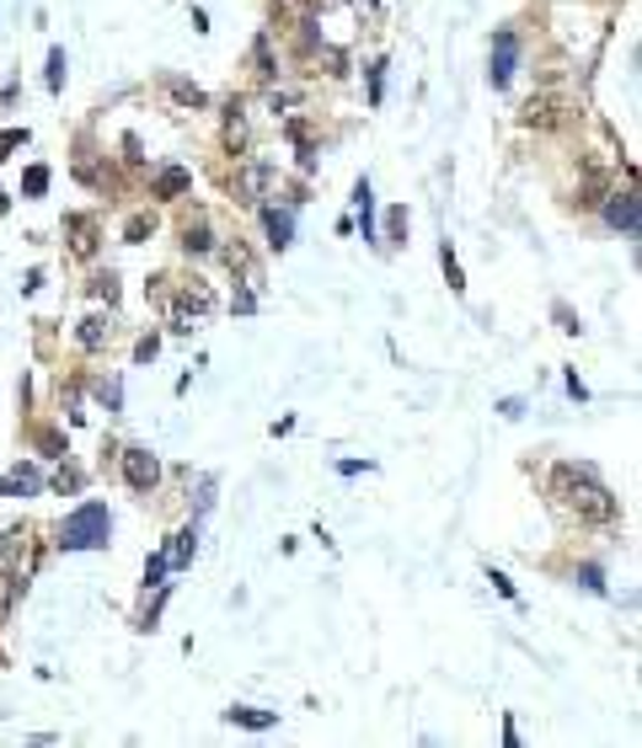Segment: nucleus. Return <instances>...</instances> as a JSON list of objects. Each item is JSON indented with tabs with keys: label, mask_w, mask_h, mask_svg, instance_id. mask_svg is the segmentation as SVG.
Instances as JSON below:
<instances>
[{
	"label": "nucleus",
	"mask_w": 642,
	"mask_h": 748,
	"mask_svg": "<svg viewBox=\"0 0 642 748\" xmlns=\"http://www.w3.org/2000/svg\"><path fill=\"white\" fill-rule=\"evenodd\" d=\"M551 492L562 498L568 513H579L583 524H615V513H621L615 492L594 477L589 465H557V471H551Z\"/></svg>",
	"instance_id": "nucleus-1"
},
{
	"label": "nucleus",
	"mask_w": 642,
	"mask_h": 748,
	"mask_svg": "<svg viewBox=\"0 0 642 748\" xmlns=\"http://www.w3.org/2000/svg\"><path fill=\"white\" fill-rule=\"evenodd\" d=\"M108 535H113V519H108L102 503H81V509L60 524L64 551H96V545H108Z\"/></svg>",
	"instance_id": "nucleus-2"
},
{
	"label": "nucleus",
	"mask_w": 642,
	"mask_h": 748,
	"mask_svg": "<svg viewBox=\"0 0 642 748\" xmlns=\"http://www.w3.org/2000/svg\"><path fill=\"white\" fill-rule=\"evenodd\" d=\"M274 187H278L274 166H263V161H242V166H236V198H242V204L263 209V204L274 198Z\"/></svg>",
	"instance_id": "nucleus-3"
},
{
	"label": "nucleus",
	"mask_w": 642,
	"mask_h": 748,
	"mask_svg": "<svg viewBox=\"0 0 642 748\" xmlns=\"http://www.w3.org/2000/svg\"><path fill=\"white\" fill-rule=\"evenodd\" d=\"M123 481L134 486V492H151L155 481H161V460H155L151 449H123Z\"/></svg>",
	"instance_id": "nucleus-4"
},
{
	"label": "nucleus",
	"mask_w": 642,
	"mask_h": 748,
	"mask_svg": "<svg viewBox=\"0 0 642 748\" xmlns=\"http://www.w3.org/2000/svg\"><path fill=\"white\" fill-rule=\"evenodd\" d=\"M514 54H520V38L503 28L498 38H492V60H488V81H492V91L509 86V75H514Z\"/></svg>",
	"instance_id": "nucleus-5"
},
{
	"label": "nucleus",
	"mask_w": 642,
	"mask_h": 748,
	"mask_svg": "<svg viewBox=\"0 0 642 748\" xmlns=\"http://www.w3.org/2000/svg\"><path fill=\"white\" fill-rule=\"evenodd\" d=\"M562 119H568V113H562V102H557V96H530V102H524V113H520L524 129H557Z\"/></svg>",
	"instance_id": "nucleus-6"
},
{
	"label": "nucleus",
	"mask_w": 642,
	"mask_h": 748,
	"mask_svg": "<svg viewBox=\"0 0 642 748\" xmlns=\"http://www.w3.org/2000/svg\"><path fill=\"white\" fill-rule=\"evenodd\" d=\"M225 145L236 150V155H246V145H252V119H246V102H242V96L225 107Z\"/></svg>",
	"instance_id": "nucleus-7"
},
{
	"label": "nucleus",
	"mask_w": 642,
	"mask_h": 748,
	"mask_svg": "<svg viewBox=\"0 0 642 748\" xmlns=\"http://www.w3.org/2000/svg\"><path fill=\"white\" fill-rule=\"evenodd\" d=\"M605 219H611L615 230H626V236H638V193H615L611 204H605Z\"/></svg>",
	"instance_id": "nucleus-8"
},
{
	"label": "nucleus",
	"mask_w": 642,
	"mask_h": 748,
	"mask_svg": "<svg viewBox=\"0 0 642 748\" xmlns=\"http://www.w3.org/2000/svg\"><path fill=\"white\" fill-rule=\"evenodd\" d=\"M64 230H70V252H75V257H92L96 252V219L70 214V219H64Z\"/></svg>",
	"instance_id": "nucleus-9"
},
{
	"label": "nucleus",
	"mask_w": 642,
	"mask_h": 748,
	"mask_svg": "<svg viewBox=\"0 0 642 748\" xmlns=\"http://www.w3.org/2000/svg\"><path fill=\"white\" fill-rule=\"evenodd\" d=\"M38 486H43V477L32 465H17L11 477H0V498H32Z\"/></svg>",
	"instance_id": "nucleus-10"
},
{
	"label": "nucleus",
	"mask_w": 642,
	"mask_h": 748,
	"mask_svg": "<svg viewBox=\"0 0 642 748\" xmlns=\"http://www.w3.org/2000/svg\"><path fill=\"white\" fill-rule=\"evenodd\" d=\"M161 86H166V96H172L177 107H204V102H210V96L193 86V81H183V75H161Z\"/></svg>",
	"instance_id": "nucleus-11"
},
{
	"label": "nucleus",
	"mask_w": 642,
	"mask_h": 748,
	"mask_svg": "<svg viewBox=\"0 0 642 748\" xmlns=\"http://www.w3.org/2000/svg\"><path fill=\"white\" fill-rule=\"evenodd\" d=\"M75 337H81V348H102V342H113V316H86Z\"/></svg>",
	"instance_id": "nucleus-12"
},
{
	"label": "nucleus",
	"mask_w": 642,
	"mask_h": 748,
	"mask_svg": "<svg viewBox=\"0 0 642 748\" xmlns=\"http://www.w3.org/2000/svg\"><path fill=\"white\" fill-rule=\"evenodd\" d=\"M187 187H193V177H187L183 166H166V172L155 177V198H183Z\"/></svg>",
	"instance_id": "nucleus-13"
},
{
	"label": "nucleus",
	"mask_w": 642,
	"mask_h": 748,
	"mask_svg": "<svg viewBox=\"0 0 642 748\" xmlns=\"http://www.w3.org/2000/svg\"><path fill=\"white\" fill-rule=\"evenodd\" d=\"M263 225H268V240H274L278 252H284V246H289V236H295V219H289L284 209H263Z\"/></svg>",
	"instance_id": "nucleus-14"
},
{
	"label": "nucleus",
	"mask_w": 642,
	"mask_h": 748,
	"mask_svg": "<svg viewBox=\"0 0 642 748\" xmlns=\"http://www.w3.org/2000/svg\"><path fill=\"white\" fill-rule=\"evenodd\" d=\"M225 263H231V268H236V273L246 278V289H257V284H263V273H257V263H252V252H246L242 240H236V246L225 252Z\"/></svg>",
	"instance_id": "nucleus-15"
},
{
	"label": "nucleus",
	"mask_w": 642,
	"mask_h": 748,
	"mask_svg": "<svg viewBox=\"0 0 642 748\" xmlns=\"http://www.w3.org/2000/svg\"><path fill=\"white\" fill-rule=\"evenodd\" d=\"M225 717L236 721V727H252V732H263V727H274V711H257V706H231V711H225Z\"/></svg>",
	"instance_id": "nucleus-16"
},
{
	"label": "nucleus",
	"mask_w": 642,
	"mask_h": 748,
	"mask_svg": "<svg viewBox=\"0 0 642 748\" xmlns=\"http://www.w3.org/2000/svg\"><path fill=\"white\" fill-rule=\"evenodd\" d=\"M354 204H359V214H365V240H375V193H369V177L354 187Z\"/></svg>",
	"instance_id": "nucleus-17"
},
{
	"label": "nucleus",
	"mask_w": 642,
	"mask_h": 748,
	"mask_svg": "<svg viewBox=\"0 0 642 748\" xmlns=\"http://www.w3.org/2000/svg\"><path fill=\"white\" fill-rule=\"evenodd\" d=\"M193 562V530L172 535V551H166V567H187Z\"/></svg>",
	"instance_id": "nucleus-18"
},
{
	"label": "nucleus",
	"mask_w": 642,
	"mask_h": 748,
	"mask_svg": "<svg viewBox=\"0 0 642 748\" xmlns=\"http://www.w3.org/2000/svg\"><path fill=\"white\" fill-rule=\"evenodd\" d=\"M49 91H64V49H49Z\"/></svg>",
	"instance_id": "nucleus-19"
},
{
	"label": "nucleus",
	"mask_w": 642,
	"mask_h": 748,
	"mask_svg": "<svg viewBox=\"0 0 642 748\" xmlns=\"http://www.w3.org/2000/svg\"><path fill=\"white\" fill-rule=\"evenodd\" d=\"M183 299H187V305H193V310H210V305H214L210 284H187V289H183Z\"/></svg>",
	"instance_id": "nucleus-20"
},
{
	"label": "nucleus",
	"mask_w": 642,
	"mask_h": 748,
	"mask_svg": "<svg viewBox=\"0 0 642 748\" xmlns=\"http://www.w3.org/2000/svg\"><path fill=\"white\" fill-rule=\"evenodd\" d=\"M252 54H257V70H263V81H274L278 70H274V54H268V38H257V49H252Z\"/></svg>",
	"instance_id": "nucleus-21"
},
{
	"label": "nucleus",
	"mask_w": 642,
	"mask_h": 748,
	"mask_svg": "<svg viewBox=\"0 0 642 748\" xmlns=\"http://www.w3.org/2000/svg\"><path fill=\"white\" fill-rule=\"evenodd\" d=\"M187 252L198 257V252H210V236H204V225H187V240H183Z\"/></svg>",
	"instance_id": "nucleus-22"
},
{
	"label": "nucleus",
	"mask_w": 642,
	"mask_h": 748,
	"mask_svg": "<svg viewBox=\"0 0 642 748\" xmlns=\"http://www.w3.org/2000/svg\"><path fill=\"white\" fill-rule=\"evenodd\" d=\"M92 295L113 305V299H119V278H113V273H108V278H96V284H92Z\"/></svg>",
	"instance_id": "nucleus-23"
},
{
	"label": "nucleus",
	"mask_w": 642,
	"mask_h": 748,
	"mask_svg": "<svg viewBox=\"0 0 642 748\" xmlns=\"http://www.w3.org/2000/svg\"><path fill=\"white\" fill-rule=\"evenodd\" d=\"M22 187H28L32 198H38V193L49 187V166H32V172H28V182H22Z\"/></svg>",
	"instance_id": "nucleus-24"
},
{
	"label": "nucleus",
	"mask_w": 642,
	"mask_h": 748,
	"mask_svg": "<svg viewBox=\"0 0 642 748\" xmlns=\"http://www.w3.org/2000/svg\"><path fill=\"white\" fill-rule=\"evenodd\" d=\"M54 486H60V492H75V486H81V471L60 465V471H54Z\"/></svg>",
	"instance_id": "nucleus-25"
},
{
	"label": "nucleus",
	"mask_w": 642,
	"mask_h": 748,
	"mask_svg": "<svg viewBox=\"0 0 642 748\" xmlns=\"http://www.w3.org/2000/svg\"><path fill=\"white\" fill-rule=\"evenodd\" d=\"M445 273H450V289H466V284H460V263H456V252H450V240H445Z\"/></svg>",
	"instance_id": "nucleus-26"
},
{
	"label": "nucleus",
	"mask_w": 642,
	"mask_h": 748,
	"mask_svg": "<svg viewBox=\"0 0 642 748\" xmlns=\"http://www.w3.org/2000/svg\"><path fill=\"white\" fill-rule=\"evenodd\" d=\"M380 70H386V64H380V60L369 64V102H380Z\"/></svg>",
	"instance_id": "nucleus-27"
},
{
	"label": "nucleus",
	"mask_w": 642,
	"mask_h": 748,
	"mask_svg": "<svg viewBox=\"0 0 642 748\" xmlns=\"http://www.w3.org/2000/svg\"><path fill=\"white\" fill-rule=\"evenodd\" d=\"M161 572H166V556H151L145 562V583H161Z\"/></svg>",
	"instance_id": "nucleus-28"
},
{
	"label": "nucleus",
	"mask_w": 642,
	"mask_h": 748,
	"mask_svg": "<svg viewBox=\"0 0 642 748\" xmlns=\"http://www.w3.org/2000/svg\"><path fill=\"white\" fill-rule=\"evenodd\" d=\"M579 577H583V588H594V594H600V588H605V583H600V567H583Z\"/></svg>",
	"instance_id": "nucleus-29"
},
{
	"label": "nucleus",
	"mask_w": 642,
	"mask_h": 748,
	"mask_svg": "<svg viewBox=\"0 0 642 748\" xmlns=\"http://www.w3.org/2000/svg\"><path fill=\"white\" fill-rule=\"evenodd\" d=\"M391 236H397V240H407V214H391Z\"/></svg>",
	"instance_id": "nucleus-30"
},
{
	"label": "nucleus",
	"mask_w": 642,
	"mask_h": 748,
	"mask_svg": "<svg viewBox=\"0 0 642 748\" xmlns=\"http://www.w3.org/2000/svg\"><path fill=\"white\" fill-rule=\"evenodd\" d=\"M284 6H295V0H284Z\"/></svg>",
	"instance_id": "nucleus-31"
}]
</instances>
